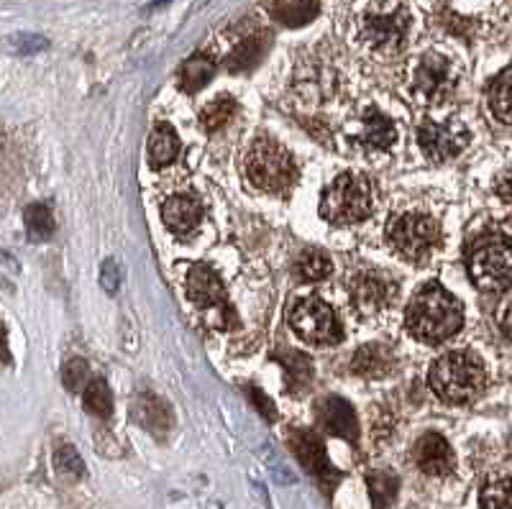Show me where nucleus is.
<instances>
[{
	"mask_svg": "<svg viewBox=\"0 0 512 509\" xmlns=\"http://www.w3.org/2000/svg\"><path fill=\"white\" fill-rule=\"evenodd\" d=\"M361 41L372 52L392 57L400 54L410 36V11L402 0H372L361 16Z\"/></svg>",
	"mask_w": 512,
	"mask_h": 509,
	"instance_id": "nucleus-3",
	"label": "nucleus"
},
{
	"mask_svg": "<svg viewBox=\"0 0 512 509\" xmlns=\"http://www.w3.org/2000/svg\"><path fill=\"white\" fill-rule=\"evenodd\" d=\"M272 16L287 26H303L318 13V0H272Z\"/></svg>",
	"mask_w": 512,
	"mask_h": 509,
	"instance_id": "nucleus-25",
	"label": "nucleus"
},
{
	"mask_svg": "<svg viewBox=\"0 0 512 509\" xmlns=\"http://www.w3.org/2000/svg\"><path fill=\"white\" fill-rule=\"evenodd\" d=\"M459 72L441 52H425L413 70V95L423 105H441L454 95Z\"/></svg>",
	"mask_w": 512,
	"mask_h": 509,
	"instance_id": "nucleus-8",
	"label": "nucleus"
},
{
	"mask_svg": "<svg viewBox=\"0 0 512 509\" xmlns=\"http://www.w3.org/2000/svg\"><path fill=\"white\" fill-rule=\"evenodd\" d=\"M85 382H88V364H85L82 359L67 361V364H64V369H62L64 389H67V392H72V394H77L80 389H88V384H85Z\"/></svg>",
	"mask_w": 512,
	"mask_h": 509,
	"instance_id": "nucleus-33",
	"label": "nucleus"
},
{
	"mask_svg": "<svg viewBox=\"0 0 512 509\" xmlns=\"http://www.w3.org/2000/svg\"><path fill=\"white\" fill-rule=\"evenodd\" d=\"M418 144L433 164L459 157L469 146V131L461 121H423L418 128Z\"/></svg>",
	"mask_w": 512,
	"mask_h": 509,
	"instance_id": "nucleus-11",
	"label": "nucleus"
},
{
	"mask_svg": "<svg viewBox=\"0 0 512 509\" xmlns=\"http://www.w3.org/2000/svg\"><path fill=\"white\" fill-rule=\"evenodd\" d=\"M408 330L423 343H443L464 323V310L448 290L438 282L423 284L413 295L405 315Z\"/></svg>",
	"mask_w": 512,
	"mask_h": 509,
	"instance_id": "nucleus-1",
	"label": "nucleus"
},
{
	"mask_svg": "<svg viewBox=\"0 0 512 509\" xmlns=\"http://www.w3.org/2000/svg\"><path fill=\"white\" fill-rule=\"evenodd\" d=\"M233 116H236V100L228 98V95H218L216 100H210V103L200 110V123L205 126V131H218V128L226 126Z\"/></svg>",
	"mask_w": 512,
	"mask_h": 509,
	"instance_id": "nucleus-28",
	"label": "nucleus"
},
{
	"mask_svg": "<svg viewBox=\"0 0 512 509\" xmlns=\"http://www.w3.org/2000/svg\"><path fill=\"white\" fill-rule=\"evenodd\" d=\"M24 223H26V233H29L31 241H47V238L54 236V215L47 205L34 203L26 208L24 213Z\"/></svg>",
	"mask_w": 512,
	"mask_h": 509,
	"instance_id": "nucleus-27",
	"label": "nucleus"
},
{
	"mask_svg": "<svg viewBox=\"0 0 512 509\" xmlns=\"http://www.w3.org/2000/svg\"><path fill=\"white\" fill-rule=\"evenodd\" d=\"M331 269V259L318 249L303 251L295 259V264H292V272L297 274V279H303V282H320V279H326L331 274Z\"/></svg>",
	"mask_w": 512,
	"mask_h": 509,
	"instance_id": "nucleus-26",
	"label": "nucleus"
},
{
	"mask_svg": "<svg viewBox=\"0 0 512 509\" xmlns=\"http://www.w3.org/2000/svg\"><path fill=\"white\" fill-rule=\"evenodd\" d=\"M246 177L256 190L285 195L297 180V164L280 141L259 136L246 154Z\"/></svg>",
	"mask_w": 512,
	"mask_h": 509,
	"instance_id": "nucleus-4",
	"label": "nucleus"
},
{
	"mask_svg": "<svg viewBox=\"0 0 512 509\" xmlns=\"http://www.w3.org/2000/svg\"><path fill=\"white\" fill-rule=\"evenodd\" d=\"M264 52H267V36L251 34L233 47V52L228 54L226 59V67L231 72H249L251 67L259 64V59L264 57Z\"/></svg>",
	"mask_w": 512,
	"mask_h": 509,
	"instance_id": "nucleus-21",
	"label": "nucleus"
},
{
	"mask_svg": "<svg viewBox=\"0 0 512 509\" xmlns=\"http://www.w3.org/2000/svg\"><path fill=\"white\" fill-rule=\"evenodd\" d=\"M54 466H57L59 474L72 476V479H82L85 476V463H82L80 453L72 446H59L54 453Z\"/></svg>",
	"mask_w": 512,
	"mask_h": 509,
	"instance_id": "nucleus-32",
	"label": "nucleus"
},
{
	"mask_svg": "<svg viewBox=\"0 0 512 509\" xmlns=\"http://www.w3.org/2000/svg\"><path fill=\"white\" fill-rule=\"evenodd\" d=\"M369 492H372L374 509H384L395 499L397 479L392 474H384V471H374V474H369Z\"/></svg>",
	"mask_w": 512,
	"mask_h": 509,
	"instance_id": "nucleus-30",
	"label": "nucleus"
},
{
	"mask_svg": "<svg viewBox=\"0 0 512 509\" xmlns=\"http://www.w3.org/2000/svg\"><path fill=\"white\" fill-rule=\"evenodd\" d=\"M351 371L356 376H364V379H382V376H390L395 371L397 361L392 356V351L387 346H361L351 359Z\"/></svg>",
	"mask_w": 512,
	"mask_h": 509,
	"instance_id": "nucleus-19",
	"label": "nucleus"
},
{
	"mask_svg": "<svg viewBox=\"0 0 512 509\" xmlns=\"http://www.w3.org/2000/svg\"><path fill=\"white\" fill-rule=\"evenodd\" d=\"M469 277L484 292H502L512 287V241L500 233L482 236L469 249Z\"/></svg>",
	"mask_w": 512,
	"mask_h": 509,
	"instance_id": "nucleus-6",
	"label": "nucleus"
},
{
	"mask_svg": "<svg viewBox=\"0 0 512 509\" xmlns=\"http://www.w3.org/2000/svg\"><path fill=\"white\" fill-rule=\"evenodd\" d=\"M185 292L192 305L200 307V310H208V313H216L221 318L223 328L228 323L236 325V315H233V307L226 297V287L210 267L195 264L185 277Z\"/></svg>",
	"mask_w": 512,
	"mask_h": 509,
	"instance_id": "nucleus-10",
	"label": "nucleus"
},
{
	"mask_svg": "<svg viewBox=\"0 0 512 509\" xmlns=\"http://www.w3.org/2000/svg\"><path fill=\"white\" fill-rule=\"evenodd\" d=\"M351 305L359 315H379L397 300V284L390 274L364 269L349 284Z\"/></svg>",
	"mask_w": 512,
	"mask_h": 509,
	"instance_id": "nucleus-12",
	"label": "nucleus"
},
{
	"mask_svg": "<svg viewBox=\"0 0 512 509\" xmlns=\"http://www.w3.org/2000/svg\"><path fill=\"white\" fill-rule=\"evenodd\" d=\"M415 466L428 476H448L454 471L456 458L448 440L438 433H425L413 448Z\"/></svg>",
	"mask_w": 512,
	"mask_h": 509,
	"instance_id": "nucleus-14",
	"label": "nucleus"
},
{
	"mask_svg": "<svg viewBox=\"0 0 512 509\" xmlns=\"http://www.w3.org/2000/svg\"><path fill=\"white\" fill-rule=\"evenodd\" d=\"M318 423L326 433L346 438L349 443H359V420L349 402L338 400V397H326L318 405Z\"/></svg>",
	"mask_w": 512,
	"mask_h": 509,
	"instance_id": "nucleus-15",
	"label": "nucleus"
},
{
	"mask_svg": "<svg viewBox=\"0 0 512 509\" xmlns=\"http://www.w3.org/2000/svg\"><path fill=\"white\" fill-rule=\"evenodd\" d=\"M162 220L175 236H190L203 220V203L195 195L169 197L162 208Z\"/></svg>",
	"mask_w": 512,
	"mask_h": 509,
	"instance_id": "nucleus-16",
	"label": "nucleus"
},
{
	"mask_svg": "<svg viewBox=\"0 0 512 509\" xmlns=\"http://www.w3.org/2000/svg\"><path fill=\"white\" fill-rule=\"evenodd\" d=\"M216 75V64L213 59L203 57V54H195V57L187 59L180 70V87L185 93H198L213 80Z\"/></svg>",
	"mask_w": 512,
	"mask_h": 509,
	"instance_id": "nucleus-23",
	"label": "nucleus"
},
{
	"mask_svg": "<svg viewBox=\"0 0 512 509\" xmlns=\"http://www.w3.org/2000/svg\"><path fill=\"white\" fill-rule=\"evenodd\" d=\"M134 420L141 428L149 430L154 438H164L172 430V412H169L167 402L152 392H144L136 397Z\"/></svg>",
	"mask_w": 512,
	"mask_h": 509,
	"instance_id": "nucleus-17",
	"label": "nucleus"
},
{
	"mask_svg": "<svg viewBox=\"0 0 512 509\" xmlns=\"http://www.w3.org/2000/svg\"><path fill=\"white\" fill-rule=\"evenodd\" d=\"M482 509H512V479H500L484 486Z\"/></svg>",
	"mask_w": 512,
	"mask_h": 509,
	"instance_id": "nucleus-31",
	"label": "nucleus"
},
{
	"mask_svg": "<svg viewBox=\"0 0 512 509\" xmlns=\"http://www.w3.org/2000/svg\"><path fill=\"white\" fill-rule=\"evenodd\" d=\"M180 154V141H177V134L167 123H159L154 128L152 139H149V162L152 167H167L172 164Z\"/></svg>",
	"mask_w": 512,
	"mask_h": 509,
	"instance_id": "nucleus-22",
	"label": "nucleus"
},
{
	"mask_svg": "<svg viewBox=\"0 0 512 509\" xmlns=\"http://www.w3.org/2000/svg\"><path fill=\"white\" fill-rule=\"evenodd\" d=\"M497 195H500L507 205H512V167L505 169L500 180H497Z\"/></svg>",
	"mask_w": 512,
	"mask_h": 509,
	"instance_id": "nucleus-35",
	"label": "nucleus"
},
{
	"mask_svg": "<svg viewBox=\"0 0 512 509\" xmlns=\"http://www.w3.org/2000/svg\"><path fill=\"white\" fill-rule=\"evenodd\" d=\"M100 284L105 287V292L116 295L118 287H121V269L116 267V261H105L103 269H100Z\"/></svg>",
	"mask_w": 512,
	"mask_h": 509,
	"instance_id": "nucleus-34",
	"label": "nucleus"
},
{
	"mask_svg": "<svg viewBox=\"0 0 512 509\" xmlns=\"http://www.w3.org/2000/svg\"><path fill=\"white\" fill-rule=\"evenodd\" d=\"M249 394L256 400V405H259V410H262V415H267L269 420H274V407H272V402H269L267 397H262V394H259V389H249Z\"/></svg>",
	"mask_w": 512,
	"mask_h": 509,
	"instance_id": "nucleus-37",
	"label": "nucleus"
},
{
	"mask_svg": "<svg viewBox=\"0 0 512 509\" xmlns=\"http://www.w3.org/2000/svg\"><path fill=\"white\" fill-rule=\"evenodd\" d=\"M372 213V185L364 174H341L320 197V215L331 226H354Z\"/></svg>",
	"mask_w": 512,
	"mask_h": 509,
	"instance_id": "nucleus-5",
	"label": "nucleus"
},
{
	"mask_svg": "<svg viewBox=\"0 0 512 509\" xmlns=\"http://www.w3.org/2000/svg\"><path fill=\"white\" fill-rule=\"evenodd\" d=\"M274 361L282 366L285 371V384L287 392L292 397H300L303 392H308L310 384H313V361L300 351H292V348H280V351L274 353Z\"/></svg>",
	"mask_w": 512,
	"mask_h": 509,
	"instance_id": "nucleus-18",
	"label": "nucleus"
},
{
	"mask_svg": "<svg viewBox=\"0 0 512 509\" xmlns=\"http://www.w3.org/2000/svg\"><path fill=\"white\" fill-rule=\"evenodd\" d=\"M82 402L88 407V412L98 417H108L113 412V392L103 379H93L82 394Z\"/></svg>",
	"mask_w": 512,
	"mask_h": 509,
	"instance_id": "nucleus-29",
	"label": "nucleus"
},
{
	"mask_svg": "<svg viewBox=\"0 0 512 509\" xmlns=\"http://www.w3.org/2000/svg\"><path fill=\"white\" fill-rule=\"evenodd\" d=\"M489 110L495 113L497 121L512 126V67L495 77L489 85Z\"/></svg>",
	"mask_w": 512,
	"mask_h": 509,
	"instance_id": "nucleus-24",
	"label": "nucleus"
},
{
	"mask_svg": "<svg viewBox=\"0 0 512 509\" xmlns=\"http://www.w3.org/2000/svg\"><path fill=\"white\" fill-rule=\"evenodd\" d=\"M356 141L372 149H390L397 141V128L390 118L379 113L377 108H369L359 123V136Z\"/></svg>",
	"mask_w": 512,
	"mask_h": 509,
	"instance_id": "nucleus-20",
	"label": "nucleus"
},
{
	"mask_svg": "<svg viewBox=\"0 0 512 509\" xmlns=\"http://www.w3.org/2000/svg\"><path fill=\"white\" fill-rule=\"evenodd\" d=\"M390 246L397 256L408 261H423L441 243V228L436 218L425 213H402L390 223Z\"/></svg>",
	"mask_w": 512,
	"mask_h": 509,
	"instance_id": "nucleus-7",
	"label": "nucleus"
},
{
	"mask_svg": "<svg viewBox=\"0 0 512 509\" xmlns=\"http://www.w3.org/2000/svg\"><path fill=\"white\" fill-rule=\"evenodd\" d=\"M290 448L292 453L300 458V463H303L305 469H308L323 486H331L333 481L338 479V474L331 469V463H328V456L326 451H323V443L318 440V435L308 433V430H292Z\"/></svg>",
	"mask_w": 512,
	"mask_h": 509,
	"instance_id": "nucleus-13",
	"label": "nucleus"
},
{
	"mask_svg": "<svg viewBox=\"0 0 512 509\" xmlns=\"http://www.w3.org/2000/svg\"><path fill=\"white\" fill-rule=\"evenodd\" d=\"M487 384L484 361L474 351H448L433 364L431 389L448 405H464L474 400Z\"/></svg>",
	"mask_w": 512,
	"mask_h": 509,
	"instance_id": "nucleus-2",
	"label": "nucleus"
},
{
	"mask_svg": "<svg viewBox=\"0 0 512 509\" xmlns=\"http://www.w3.org/2000/svg\"><path fill=\"white\" fill-rule=\"evenodd\" d=\"M500 330L512 341V300L507 302L505 307H502V313H500Z\"/></svg>",
	"mask_w": 512,
	"mask_h": 509,
	"instance_id": "nucleus-36",
	"label": "nucleus"
},
{
	"mask_svg": "<svg viewBox=\"0 0 512 509\" xmlns=\"http://www.w3.org/2000/svg\"><path fill=\"white\" fill-rule=\"evenodd\" d=\"M290 325L297 336L313 346H333L344 338L336 313L318 297H305L290 310Z\"/></svg>",
	"mask_w": 512,
	"mask_h": 509,
	"instance_id": "nucleus-9",
	"label": "nucleus"
}]
</instances>
